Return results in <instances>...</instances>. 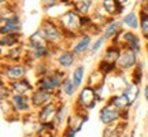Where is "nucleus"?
I'll return each mask as SVG.
<instances>
[{
  "label": "nucleus",
  "mask_w": 148,
  "mask_h": 137,
  "mask_svg": "<svg viewBox=\"0 0 148 137\" xmlns=\"http://www.w3.org/2000/svg\"><path fill=\"white\" fill-rule=\"evenodd\" d=\"M81 16L73 7H69L62 15L58 18L59 25L66 33V47H69L75 41V38L82 33V23Z\"/></svg>",
  "instance_id": "1"
},
{
  "label": "nucleus",
  "mask_w": 148,
  "mask_h": 137,
  "mask_svg": "<svg viewBox=\"0 0 148 137\" xmlns=\"http://www.w3.org/2000/svg\"><path fill=\"white\" fill-rule=\"evenodd\" d=\"M40 29L44 33L48 44L52 48L66 47V33L62 29V26L59 25L58 19L44 16L41 19V23H40Z\"/></svg>",
  "instance_id": "2"
},
{
  "label": "nucleus",
  "mask_w": 148,
  "mask_h": 137,
  "mask_svg": "<svg viewBox=\"0 0 148 137\" xmlns=\"http://www.w3.org/2000/svg\"><path fill=\"white\" fill-rule=\"evenodd\" d=\"M69 75V71H64L62 68L55 67L52 68L51 74L48 75H42V77H37L34 79V85L36 89L45 90V92H51V93H56L58 90H60L63 79Z\"/></svg>",
  "instance_id": "3"
},
{
  "label": "nucleus",
  "mask_w": 148,
  "mask_h": 137,
  "mask_svg": "<svg viewBox=\"0 0 148 137\" xmlns=\"http://www.w3.org/2000/svg\"><path fill=\"white\" fill-rule=\"evenodd\" d=\"M78 56L70 49L69 47H58L53 48V58H52V63L56 67L62 68L64 71H71L78 62Z\"/></svg>",
  "instance_id": "4"
},
{
  "label": "nucleus",
  "mask_w": 148,
  "mask_h": 137,
  "mask_svg": "<svg viewBox=\"0 0 148 137\" xmlns=\"http://www.w3.org/2000/svg\"><path fill=\"white\" fill-rule=\"evenodd\" d=\"M97 96H96L95 88H92L89 85H84L81 89L78 90V93L75 96V101L73 104V108L89 112L97 105Z\"/></svg>",
  "instance_id": "5"
},
{
  "label": "nucleus",
  "mask_w": 148,
  "mask_h": 137,
  "mask_svg": "<svg viewBox=\"0 0 148 137\" xmlns=\"http://www.w3.org/2000/svg\"><path fill=\"white\" fill-rule=\"evenodd\" d=\"M32 68L26 63H1V77L7 82L18 81L27 77V74Z\"/></svg>",
  "instance_id": "6"
},
{
  "label": "nucleus",
  "mask_w": 148,
  "mask_h": 137,
  "mask_svg": "<svg viewBox=\"0 0 148 137\" xmlns=\"http://www.w3.org/2000/svg\"><path fill=\"white\" fill-rule=\"evenodd\" d=\"M99 121L104 126H112L122 121V111L116 108L111 101H106L99 111Z\"/></svg>",
  "instance_id": "7"
},
{
  "label": "nucleus",
  "mask_w": 148,
  "mask_h": 137,
  "mask_svg": "<svg viewBox=\"0 0 148 137\" xmlns=\"http://www.w3.org/2000/svg\"><path fill=\"white\" fill-rule=\"evenodd\" d=\"M138 62H140V55L138 53H136L129 48H123L121 58L116 63V67H118V71H121V73L130 74L133 68L138 64Z\"/></svg>",
  "instance_id": "8"
},
{
  "label": "nucleus",
  "mask_w": 148,
  "mask_h": 137,
  "mask_svg": "<svg viewBox=\"0 0 148 137\" xmlns=\"http://www.w3.org/2000/svg\"><path fill=\"white\" fill-rule=\"evenodd\" d=\"M93 40H95V36H93V34L82 32L75 38V41L70 45V49H71L78 58L86 56L88 52H89L90 47H92V44H93Z\"/></svg>",
  "instance_id": "9"
},
{
  "label": "nucleus",
  "mask_w": 148,
  "mask_h": 137,
  "mask_svg": "<svg viewBox=\"0 0 148 137\" xmlns=\"http://www.w3.org/2000/svg\"><path fill=\"white\" fill-rule=\"evenodd\" d=\"M27 55L26 42L18 47L1 51V63H23Z\"/></svg>",
  "instance_id": "10"
},
{
  "label": "nucleus",
  "mask_w": 148,
  "mask_h": 137,
  "mask_svg": "<svg viewBox=\"0 0 148 137\" xmlns=\"http://www.w3.org/2000/svg\"><path fill=\"white\" fill-rule=\"evenodd\" d=\"M121 47L122 48H129L134 51L136 53L141 55L144 49V45H143V38L140 34H137L136 32L133 30H123L122 33V40H121Z\"/></svg>",
  "instance_id": "11"
},
{
  "label": "nucleus",
  "mask_w": 148,
  "mask_h": 137,
  "mask_svg": "<svg viewBox=\"0 0 148 137\" xmlns=\"http://www.w3.org/2000/svg\"><path fill=\"white\" fill-rule=\"evenodd\" d=\"M10 103L12 105V108L15 111L18 116H26L29 114L34 112V108L32 105V101H30V97L25 95H12L10 99Z\"/></svg>",
  "instance_id": "12"
},
{
  "label": "nucleus",
  "mask_w": 148,
  "mask_h": 137,
  "mask_svg": "<svg viewBox=\"0 0 148 137\" xmlns=\"http://www.w3.org/2000/svg\"><path fill=\"white\" fill-rule=\"evenodd\" d=\"M59 100H55L52 103H48V104L42 105L41 108L34 111L36 114V118L37 121L40 123H49V122H53L55 119V115H56V111H58V107H59Z\"/></svg>",
  "instance_id": "13"
},
{
  "label": "nucleus",
  "mask_w": 148,
  "mask_h": 137,
  "mask_svg": "<svg viewBox=\"0 0 148 137\" xmlns=\"http://www.w3.org/2000/svg\"><path fill=\"white\" fill-rule=\"evenodd\" d=\"M88 119H89V112H85V111L73 108V112L70 114L66 127L78 133L82 130V127H84V125L88 122ZM66 127H64V129H66Z\"/></svg>",
  "instance_id": "14"
},
{
  "label": "nucleus",
  "mask_w": 148,
  "mask_h": 137,
  "mask_svg": "<svg viewBox=\"0 0 148 137\" xmlns=\"http://www.w3.org/2000/svg\"><path fill=\"white\" fill-rule=\"evenodd\" d=\"M29 97H30V101H32L34 111L41 108L42 105L48 104V103H52V101L58 100L56 93H51V92H45V90H40V89H34Z\"/></svg>",
  "instance_id": "15"
},
{
  "label": "nucleus",
  "mask_w": 148,
  "mask_h": 137,
  "mask_svg": "<svg viewBox=\"0 0 148 137\" xmlns=\"http://www.w3.org/2000/svg\"><path fill=\"white\" fill-rule=\"evenodd\" d=\"M8 86H10L12 95L30 96V93L36 89V85H34V82H33L32 79H29V77H25V78L18 79V81L8 82Z\"/></svg>",
  "instance_id": "16"
},
{
  "label": "nucleus",
  "mask_w": 148,
  "mask_h": 137,
  "mask_svg": "<svg viewBox=\"0 0 148 137\" xmlns=\"http://www.w3.org/2000/svg\"><path fill=\"white\" fill-rule=\"evenodd\" d=\"M71 112H73L71 107H70V104L66 100L59 103L58 111H56V115H55V119H53V123H55V126L58 127V130H62V132L64 130Z\"/></svg>",
  "instance_id": "17"
},
{
  "label": "nucleus",
  "mask_w": 148,
  "mask_h": 137,
  "mask_svg": "<svg viewBox=\"0 0 148 137\" xmlns=\"http://www.w3.org/2000/svg\"><path fill=\"white\" fill-rule=\"evenodd\" d=\"M122 29H123V26H122V22L119 18H110L108 21L101 25V34L110 42Z\"/></svg>",
  "instance_id": "18"
},
{
  "label": "nucleus",
  "mask_w": 148,
  "mask_h": 137,
  "mask_svg": "<svg viewBox=\"0 0 148 137\" xmlns=\"http://www.w3.org/2000/svg\"><path fill=\"white\" fill-rule=\"evenodd\" d=\"M121 92H122V95L127 99L129 107L132 108V107H134V105L137 104L138 99H140V95L143 93V89H141V85H137V84H134V82L130 81Z\"/></svg>",
  "instance_id": "19"
},
{
  "label": "nucleus",
  "mask_w": 148,
  "mask_h": 137,
  "mask_svg": "<svg viewBox=\"0 0 148 137\" xmlns=\"http://www.w3.org/2000/svg\"><path fill=\"white\" fill-rule=\"evenodd\" d=\"M100 5L111 18H121L126 12V7L122 5L118 0H100Z\"/></svg>",
  "instance_id": "20"
},
{
  "label": "nucleus",
  "mask_w": 148,
  "mask_h": 137,
  "mask_svg": "<svg viewBox=\"0 0 148 137\" xmlns=\"http://www.w3.org/2000/svg\"><path fill=\"white\" fill-rule=\"evenodd\" d=\"M122 49L123 48L119 47V45H115V44H110L104 48V51L101 52V58L100 60L106 62V63H110V64H116L118 60L121 58V53H122Z\"/></svg>",
  "instance_id": "21"
},
{
  "label": "nucleus",
  "mask_w": 148,
  "mask_h": 137,
  "mask_svg": "<svg viewBox=\"0 0 148 137\" xmlns=\"http://www.w3.org/2000/svg\"><path fill=\"white\" fill-rule=\"evenodd\" d=\"M119 19H121V22H122L123 29H126V30H133V32L140 30V16H138V12L136 10L125 12Z\"/></svg>",
  "instance_id": "22"
},
{
  "label": "nucleus",
  "mask_w": 148,
  "mask_h": 137,
  "mask_svg": "<svg viewBox=\"0 0 148 137\" xmlns=\"http://www.w3.org/2000/svg\"><path fill=\"white\" fill-rule=\"evenodd\" d=\"M23 42H25V38H23L22 33H12V34L0 36V48H1V51L18 47V45H21Z\"/></svg>",
  "instance_id": "23"
},
{
  "label": "nucleus",
  "mask_w": 148,
  "mask_h": 137,
  "mask_svg": "<svg viewBox=\"0 0 148 137\" xmlns=\"http://www.w3.org/2000/svg\"><path fill=\"white\" fill-rule=\"evenodd\" d=\"M25 42H26V48H27V49H33V48L49 45V44H48V41H47V38H45V36H44V33H42V30L40 29V27H38V29H36L34 32L30 33V34L26 37Z\"/></svg>",
  "instance_id": "24"
},
{
  "label": "nucleus",
  "mask_w": 148,
  "mask_h": 137,
  "mask_svg": "<svg viewBox=\"0 0 148 137\" xmlns=\"http://www.w3.org/2000/svg\"><path fill=\"white\" fill-rule=\"evenodd\" d=\"M96 0H73L70 7L78 12L79 15H92L93 10L96 8Z\"/></svg>",
  "instance_id": "25"
},
{
  "label": "nucleus",
  "mask_w": 148,
  "mask_h": 137,
  "mask_svg": "<svg viewBox=\"0 0 148 137\" xmlns=\"http://www.w3.org/2000/svg\"><path fill=\"white\" fill-rule=\"evenodd\" d=\"M69 74L78 89H81L86 84V66L84 63H78Z\"/></svg>",
  "instance_id": "26"
},
{
  "label": "nucleus",
  "mask_w": 148,
  "mask_h": 137,
  "mask_svg": "<svg viewBox=\"0 0 148 137\" xmlns=\"http://www.w3.org/2000/svg\"><path fill=\"white\" fill-rule=\"evenodd\" d=\"M107 45H108V40H107L103 34L96 36L95 40H93V44H92V47H90V49H89V52H88V55H86V58L93 59L95 56H97L100 52H103V51H104V48H106Z\"/></svg>",
  "instance_id": "27"
},
{
  "label": "nucleus",
  "mask_w": 148,
  "mask_h": 137,
  "mask_svg": "<svg viewBox=\"0 0 148 137\" xmlns=\"http://www.w3.org/2000/svg\"><path fill=\"white\" fill-rule=\"evenodd\" d=\"M107 78H108V77H107L106 74L103 73L100 68L96 67L86 75V84L85 85H89L92 88H97L99 85L107 82Z\"/></svg>",
  "instance_id": "28"
},
{
  "label": "nucleus",
  "mask_w": 148,
  "mask_h": 137,
  "mask_svg": "<svg viewBox=\"0 0 148 137\" xmlns=\"http://www.w3.org/2000/svg\"><path fill=\"white\" fill-rule=\"evenodd\" d=\"M127 125H129V122L121 121L116 125H112V126H104L103 137H122L126 133Z\"/></svg>",
  "instance_id": "29"
},
{
  "label": "nucleus",
  "mask_w": 148,
  "mask_h": 137,
  "mask_svg": "<svg viewBox=\"0 0 148 137\" xmlns=\"http://www.w3.org/2000/svg\"><path fill=\"white\" fill-rule=\"evenodd\" d=\"M78 88H77V85L74 84V81L71 79L70 77V74L63 79V84H62V88H60V92H62V95H63V99H73L77 96L78 93Z\"/></svg>",
  "instance_id": "30"
},
{
  "label": "nucleus",
  "mask_w": 148,
  "mask_h": 137,
  "mask_svg": "<svg viewBox=\"0 0 148 137\" xmlns=\"http://www.w3.org/2000/svg\"><path fill=\"white\" fill-rule=\"evenodd\" d=\"M107 101H111V103L115 105L116 108H119L121 111L126 110V108H130V107H129V103H127V99L122 95V92L112 93V95H111V97Z\"/></svg>",
  "instance_id": "31"
},
{
  "label": "nucleus",
  "mask_w": 148,
  "mask_h": 137,
  "mask_svg": "<svg viewBox=\"0 0 148 137\" xmlns=\"http://www.w3.org/2000/svg\"><path fill=\"white\" fill-rule=\"evenodd\" d=\"M95 90H96V96H97V101L99 103H103V101L106 103L111 97V95H112V90L110 89V86H108L107 82L99 85L97 88H95Z\"/></svg>",
  "instance_id": "32"
},
{
  "label": "nucleus",
  "mask_w": 148,
  "mask_h": 137,
  "mask_svg": "<svg viewBox=\"0 0 148 137\" xmlns=\"http://www.w3.org/2000/svg\"><path fill=\"white\" fill-rule=\"evenodd\" d=\"M138 16H140V36L145 42H148V14L144 11L138 10Z\"/></svg>",
  "instance_id": "33"
},
{
  "label": "nucleus",
  "mask_w": 148,
  "mask_h": 137,
  "mask_svg": "<svg viewBox=\"0 0 148 137\" xmlns=\"http://www.w3.org/2000/svg\"><path fill=\"white\" fill-rule=\"evenodd\" d=\"M130 79H132V82H134V84L141 85V82H143V79H144V64L141 60H140L137 66L132 70Z\"/></svg>",
  "instance_id": "34"
},
{
  "label": "nucleus",
  "mask_w": 148,
  "mask_h": 137,
  "mask_svg": "<svg viewBox=\"0 0 148 137\" xmlns=\"http://www.w3.org/2000/svg\"><path fill=\"white\" fill-rule=\"evenodd\" d=\"M12 96L8 82L4 78H0V101H8Z\"/></svg>",
  "instance_id": "35"
},
{
  "label": "nucleus",
  "mask_w": 148,
  "mask_h": 137,
  "mask_svg": "<svg viewBox=\"0 0 148 137\" xmlns=\"http://www.w3.org/2000/svg\"><path fill=\"white\" fill-rule=\"evenodd\" d=\"M12 33H22V26H14V25H0V34H12Z\"/></svg>",
  "instance_id": "36"
},
{
  "label": "nucleus",
  "mask_w": 148,
  "mask_h": 137,
  "mask_svg": "<svg viewBox=\"0 0 148 137\" xmlns=\"http://www.w3.org/2000/svg\"><path fill=\"white\" fill-rule=\"evenodd\" d=\"M143 97H144V100L148 103V82L144 84V86H143Z\"/></svg>",
  "instance_id": "37"
},
{
  "label": "nucleus",
  "mask_w": 148,
  "mask_h": 137,
  "mask_svg": "<svg viewBox=\"0 0 148 137\" xmlns=\"http://www.w3.org/2000/svg\"><path fill=\"white\" fill-rule=\"evenodd\" d=\"M138 10H141V11H144L145 14H148V0H145V1H144L143 4H141L140 7H138Z\"/></svg>",
  "instance_id": "38"
},
{
  "label": "nucleus",
  "mask_w": 148,
  "mask_h": 137,
  "mask_svg": "<svg viewBox=\"0 0 148 137\" xmlns=\"http://www.w3.org/2000/svg\"><path fill=\"white\" fill-rule=\"evenodd\" d=\"M119 3H121L122 5H125V7H127V4H130V1H133V0H118Z\"/></svg>",
  "instance_id": "39"
},
{
  "label": "nucleus",
  "mask_w": 148,
  "mask_h": 137,
  "mask_svg": "<svg viewBox=\"0 0 148 137\" xmlns=\"http://www.w3.org/2000/svg\"><path fill=\"white\" fill-rule=\"evenodd\" d=\"M144 1H145V0H136V5H134V8H136V7H140Z\"/></svg>",
  "instance_id": "40"
},
{
  "label": "nucleus",
  "mask_w": 148,
  "mask_h": 137,
  "mask_svg": "<svg viewBox=\"0 0 148 137\" xmlns=\"http://www.w3.org/2000/svg\"><path fill=\"white\" fill-rule=\"evenodd\" d=\"M129 134H130V137H136V130H134V129H133V130H130V132H129Z\"/></svg>",
  "instance_id": "41"
},
{
  "label": "nucleus",
  "mask_w": 148,
  "mask_h": 137,
  "mask_svg": "<svg viewBox=\"0 0 148 137\" xmlns=\"http://www.w3.org/2000/svg\"><path fill=\"white\" fill-rule=\"evenodd\" d=\"M144 49L147 51V55H148V42H145V45H144Z\"/></svg>",
  "instance_id": "42"
},
{
  "label": "nucleus",
  "mask_w": 148,
  "mask_h": 137,
  "mask_svg": "<svg viewBox=\"0 0 148 137\" xmlns=\"http://www.w3.org/2000/svg\"><path fill=\"white\" fill-rule=\"evenodd\" d=\"M122 137H130V134H129V132H126V133H125V134H123Z\"/></svg>",
  "instance_id": "43"
},
{
  "label": "nucleus",
  "mask_w": 148,
  "mask_h": 137,
  "mask_svg": "<svg viewBox=\"0 0 148 137\" xmlns=\"http://www.w3.org/2000/svg\"><path fill=\"white\" fill-rule=\"evenodd\" d=\"M59 137H69V136H66L64 133H62V134H60V136H59Z\"/></svg>",
  "instance_id": "44"
}]
</instances>
